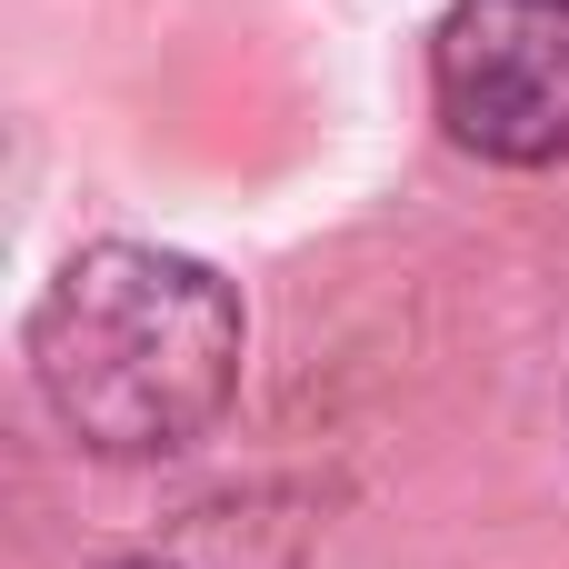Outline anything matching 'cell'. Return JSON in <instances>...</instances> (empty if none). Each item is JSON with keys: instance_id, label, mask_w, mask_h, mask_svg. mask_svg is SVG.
Returning a JSON list of instances; mask_svg holds the SVG:
<instances>
[{"instance_id": "1", "label": "cell", "mask_w": 569, "mask_h": 569, "mask_svg": "<svg viewBox=\"0 0 569 569\" xmlns=\"http://www.w3.org/2000/svg\"><path fill=\"white\" fill-rule=\"evenodd\" d=\"M40 410L100 460H170L190 450L250 360L240 290L160 240H90L50 270L20 330Z\"/></svg>"}, {"instance_id": "2", "label": "cell", "mask_w": 569, "mask_h": 569, "mask_svg": "<svg viewBox=\"0 0 569 569\" xmlns=\"http://www.w3.org/2000/svg\"><path fill=\"white\" fill-rule=\"evenodd\" d=\"M430 110L500 170L569 160V0H450L430 30Z\"/></svg>"}, {"instance_id": "3", "label": "cell", "mask_w": 569, "mask_h": 569, "mask_svg": "<svg viewBox=\"0 0 569 569\" xmlns=\"http://www.w3.org/2000/svg\"><path fill=\"white\" fill-rule=\"evenodd\" d=\"M140 569H150V560H140Z\"/></svg>"}]
</instances>
